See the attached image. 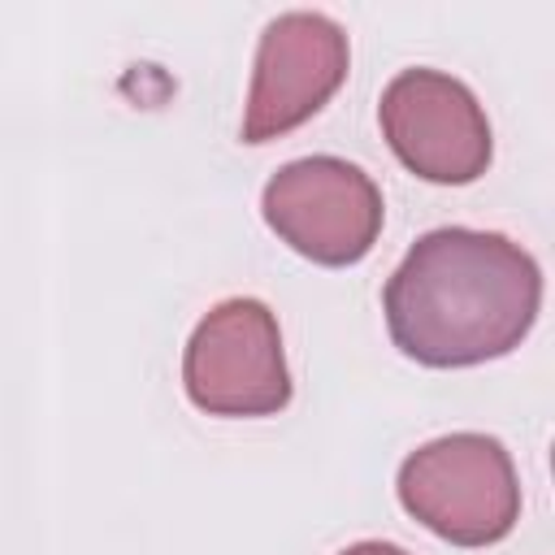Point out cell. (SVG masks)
Segmentation results:
<instances>
[{
    "mask_svg": "<svg viewBox=\"0 0 555 555\" xmlns=\"http://www.w3.org/2000/svg\"><path fill=\"white\" fill-rule=\"evenodd\" d=\"M186 399L208 416H273L291 403L278 317L260 299H225L199 317L182 351Z\"/></svg>",
    "mask_w": 555,
    "mask_h": 555,
    "instance_id": "4",
    "label": "cell"
},
{
    "mask_svg": "<svg viewBox=\"0 0 555 555\" xmlns=\"http://www.w3.org/2000/svg\"><path fill=\"white\" fill-rule=\"evenodd\" d=\"M260 212L291 251L343 269L373 251L386 204L360 165L343 156H299L264 182Z\"/></svg>",
    "mask_w": 555,
    "mask_h": 555,
    "instance_id": "3",
    "label": "cell"
},
{
    "mask_svg": "<svg viewBox=\"0 0 555 555\" xmlns=\"http://www.w3.org/2000/svg\"><path fill=\"white\" fill-rule=\"evenodd\" d=\"M390 152L425 182L464 186L490 165V121L477 95L442 69H403L386 82L377 104Z\"/></svg>",
    "mask_w": 555,
    "mask_h": 555,
    "instance_id": "5",
    "label": "cell"
},
{
    "mask_svg": "<svg viewBox=\"0 0 555 555\" xmlns=\"http://www.w3.org/2000/svg\"><path fill=\"white\" fill-rule=\"evenodd\" d=\"M338 555H408V551L395 546V542H356V546H347Z\"/></svg>",
    "mask_w": 555,
    "mask_h": 555,
    "instance_id": "7",
    "label": "cell"
},
{
    "mask_svg": "<svg viewBox=\"0 0 555 555\" xmlns=\"http://www.w3.org/2000/svg\"><path fill=\"white\" fill-rule=\"evenodd\" d=\"M399 503L451 546H490L520 520V481L507 447L490 434H447L399 464Z\"/></svg>",
    "mask_w": 555,
    "mask_h": 555,
    "instance_id": "2",
    "label": "cell"
},
{
    "mask_svg": "<svg viewBox=\"0 0 555 555\" xmlns=\"http://www.w3.org/2000/svg\"><path fill=\"white\" fill-rule=\"evenodd\" d=\"M347 35L334 17L291 9L278 13L256 48L251 91L243 108V143H269L304 126L330 104L347 78Z\"/></svg>",
    "mask_w": 555,
    "mask_h": 555,
    "instance_id": "6",
    "label": "cell"
},
{
    "mask_svg": "<svg viewBox=\"0 0 555 555\" xmlns=\"http://www.w3.org/2000/svg\"><path fill=\"white\" fill-rule=\"evenodd\" d=\"M542 308L538 260L494 230L438 225L386 278L395 347L425 369H468L525 343Z\"/></svg>",
    "mask_w": 555,
    "mask_h": 555,
    "instance_id": "1",
    "label": "cell"
}]
</instances>
